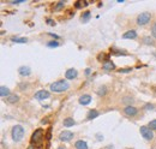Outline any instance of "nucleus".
Here are the masks:
<instances>
[{"label":"nucleus","instance_id":"nucleus-24","mask_svg":"<svg viewBox=\"0 0 156 149\" xmlns=\"http://www.w3.org/2000/svg\"><path fill=\"white\" fill-rule=\"evenodd\" d=\"M59 42L58 41H49V42H47V46L48 47H59Z\"/></svg>","mask_w":156,"mask_h":149},{"label":"nucleus","instance_id":"nucleus-18","mask_svg":"<svg viewBox=\"0 0 156 149\" xmlns=\"http://www.w3.org/2000/svg\"><path fill=\"white\" fill-rule=\"evenodd\" d=\"M102 69H103V70H106V71H111V70H114V69H115V65L112 63L111 60H108V61H106V63L103 64Z\"/></svg>","mask_w":156,"mask_h":149},{"label":"nucleus","instance_id":"nucleus-32","mask_svg":"<svg viewBox=\"0 0 156 149\" xmlns=\"http://www.w3.org/2000/svg\"><path fill=\"white\" fill-rule=\"evenodd\" d=\"M90 72H91V69H89V67H88V69L85 70V76H89Z\"/></svg>","mask_w":156,"mask_h":149},{"label":"nucleus","instance_id":"nucleus-20","mask_svg":"<svg viewBox=\"0 0 156 149\" xmlns=\"http://www.w3.org/2000/svg\"><path fill=\"white\" fill-rule=\"evenodd\" d=\"M12 42H16V43H27V39L25 37H12L11 39Z\"/></svg>","mask_w":156,"mask_h":149},{"label":"nucleus","instance_id":"nucleus-30","mask_svg":"<svg viewBox=\"0 0 156 149\" xmlns=\"http://www.w3.org/2000/svg\"><path fill=\"white\" fill-rule=\"evenodd\" d=\"M124 102H133V99L131 96H126V99H124Z\"/></svg>","mask_w":156,"mask_h":149},{"label":"nucleus","instance_id":"nucleus-38","mask_svg":"<svg viewBox=\"0 0 156 149\" xmlns=\"http://www.w3.org/2000/svg\"><path fill=\"white\" fill-rule=\"evenodd\" d=\"M58 149H65V148H64V147H59Z\"/></svg>","mask_w":156,"mask_h":149},{"label":"nucleus","instance_id":"nucleus-31","mask_svg":"<svg viewBox=\"0 0 156 149\" xmlns=\"http://www.w3.org/2000/svg\"><path fill=\"white\" fill-rule=\"evenodd\" d=\"M152 108H154V105H151V104L145 105V109H152Z\"/></svg>","mask_w":156,"mask_h":149},{"label":"nucleus","instance_id":"nucleus-15","mask_svg":"<svg viewBox=\"0 0 156 149\" xmlns=\"http://www.w3.org/2000/svg\"><path fill=\"white\" fill-rule=\"evenodd\" d=\"M62 124H64V126H66V128H71V126L76 125V121H74V119H73V118L67 117L66 119H64Z\"/></svg>","mask_w":156,"mask_h":149},{"label":"nucleus","instance_id":"nucleus-21","mask_svg":"<svg viewBox=\"0 0 156 149\" xmlns=\"http://www.w3.org/2000/svg\"><path fill=\"white\" fill-rule=\"evenodd\" d=\"M97 94H99L100 96H105V95L107 94V88H106L105 85H103V87H100V89L97 90Z\"/></svg>","mask_w":156,"mask_h":149},{"label":"nucleus","instance_id":"nucleus-6","mask_svg":"<svg viewBox=\"0 0 156 149\" xmlns=\"http://www.w3.org/2000/svg\"><path fill=\"white\" fill-rule=\"evenodd\" d=\"M59 138H60V141H64V142H69V141H71L72 138H73V132H71V131H62V132H60V135H59Z\"/></svg>","mask_w":156,"mask_h":149},{"label":"nucleus","instance_id":"nucleus-8","mask_svg":"<svg viewBox=\"0 0 156 149\" xmlns=\"http://www.w3.org/2000/svg\"><path fill=\"white\" fill-rule=\"evenodd\" d=\"M50 96V94H49V92H47V90H40V92H37L36 94H35V99H37V100H46V99H48Z\"/></svg>","mask_w":156,"mask_h":149},{"label":"nucleus","instance_id":"nucleus-1","mask_svg":"<svg viewBox=\"0 0 156 149\" xmlns=\"http://www.w3.org/2000/svg\"><path fill=\"white\" fill-rule=\"evenodd\" d=\"M45 140V132L42 129H37L33 132L31 135V138H30V142L33 145H36V147H41L42 145V142Z\"/></svg>","mask_w":156,"mask_h":149},{"label":"nucleus","instance_id":"nucleus-9","mask_svg":"<svg viewBox=\"0 0 156 149\" xmlns=\"http://www.w3.org/2000/svg\"><path fill=\"white\" fill-rule=\"evenodd\" d=\"M77 76H78V71L76 69H69L65 72V78H67V79H73Z\"/></svg>","mask_w":156,"mask_h":149},{"label":"nucleus","instance_id":"nucleus-17","mask_svg":"<svg viewBox=\"0 0 156 149\" xmlns=\"http://www.w3.org/2000/svg\"><path fill=\"white\" fill-rule=\"evenodd\" d=\"M6 101H7L9 104H16V102L19 101V96L16 95V94H12V95H10V96L6 99Z\"/></svg>","mask_w":156,"mask_h":149},{"label":"nucleus","instance_id":"nucleus-10","mask_svg":"<svg viewBox=\"0 0 156 149\" xmlns=\"http://www.w3.org/2000/svg\"><path fill=\"white\" fill-rule=\"evenodd\" d=\"M79 104L81 105H83V106H87V105H89L90 102H91V96L90 95H88V94H84V95H82L81 97H79Z\"/></svg>","mask_w":156,"mask_h":149},{"label":"nucleus","instance_id":"nucleus-13","mask_svg":"<svg viewBox=\"0 0 156 149\" xmlns=\"http://www.w3.org/2000/svg\"><path fill=\"white\" fill-rule=\"evenodd\" d=\"M74 148L76 149H88V143L83 140H78L76 143H74Z\"/></svg>","mask_w":156,"mask_h":149},{"label":"nucleus","instance_id":"nucleus-14","mask_svg":"<svg viewBox=\"0 0 156 149\" xmlns=\"http://www.w3.org/2000/svg\"><path fill=\"white\" fill-rule=\"evenodd\" d=\"M11 94H10V89L7 88V87H5V85H1L0 87V96L1 97H9Z\"/></svg>","mask_w":156,"mask_h":149},{"label":"nucleus","instance_id":"nucleus-28","mask_svg":"<svg viewBox=\"0 0 156 149\" xmlns=\"http://www.w3.org/2000/svg\"><path fill=\"white\" fill-rule=\"evenodd\" d=\"M151 34H152V36L156 39V22L152 24V27H151Z\"/></svg>","mask_w":156,"mask_h":149},{"label":"nucleus","instance_id":"nucleus-29","mask_svg":"<svg viewBox=\"0 0 156 149\" xmlns=\"http://www.w3.org/2000/svg\"><path fill=\"white\" fill-rule=\"evenodd\" d=\"M50 137H52V128H49L48 129V131H47V135H46V138L49 141L50 140Z\"/></svg>","mask_w":156,"mask_h":149},{"label":"nucleus","instance_id":"nucleus-16","mask_svg":"<svg viewBox=\"0 0 156 149\" xmlns=\"http://www.w3.org/2000/svg\"><path fill=\"white\" fill-rule=\"evenodd\" d=\"M99 114H100V113H99L96 109H91V111H89V113H88V116H87V119H88V120L95 119V118L99 117Z\"/></svg>","mask_w":156,"mask_h":149},{"label":"nucleus","instance_id":"nucleus-2","mask_svg":"<svg viewBox=\"0 0 156 149\" xmlns=\"http://www.w3.org/2000/svg\"><path fill=\"white\" fill-rule=\"evenodd\" d=\"M69 88H70V84L66 81H65V79H60V81H57V82L50 84V90L54 92V93L66 92Z\"/></svg>","mask_w":156,"mask_h":149},{"label":"nucleus","instance_id":"nucleus-22","mask_svg":"<svg viewBox=\"0 0 156 149\" xmlns=\"http://www.w3.org/2000/svg\"><path fill=\"white\" fill-rule=\"evenodd\" d=\"M90 18V11H85L84 13H82V21L83 22H88Z\"/></svg>","mask_w":156,"mask_h":149},{"label":"nucleus","instance_id":"nucleus-33","mask_svg":"<svg viewBox=\"0 0 156 149\" xmlns=\"http://www.w3.org/2000/svg\"><path fill=\"white\" fill-rule=\"evenodd\" d=\"M47 23L49 24V26H54V24H55V23H54L53 21H52V19H47Z\"/></svg>","mask_w":156,"mask_h":149},{"label":"nucleus","instance_id":"nucleus-23","mask_svg":"<svg viewBox=\"0 0 156 149\" xmlns=\"http://www.w3.org/2000/svg\"><path fill=\"white\" fill-rule=\"evenodd\" d=\"M143 42H144L145 45H154V41H152V39L151 37H149V36H147V37H144V39H143Z\"/></svg>","mask_w":156,"mask_h":149},{"label":"nucleus","instance_id":"nucleus-19","mask_svg":"<svg viewBox=\"0 0 156 149\" xmlns=\"http://www.w3.org/2000/svg\"><path fill=\"white\" fill-rule=\"evenodd\" d=\"M111 53L114 55H127V53L121 49H116V48H111Z\"/></svg>","mask_w":156,"mask_h":149},{"label":"nucleus","instance_id":"nucleus-11","mask_svg":"<svg viewBox=\"0 0 156 149\" xmlns=\"http://www.w3.org/2000/svg\"><path fill=\"white\" fill-rule=\"evenodd\" d=\"M123 37L126 40H132V39H136L137 37V33H136V30H127L126 33H124Z\"/></svg>","mask_w":156,"mask_h":149},{"label":"nucleus","instance_id":"nucleus-4","mask_svg":"<svg viewBox=\"0 0 156 149\" xmlns=\"http://www.w3.org/2000/svg\"><path fill=\"white\" fill-rule=\"evenodd\" d=\"M150 19H151L150 12H142V13L138 15V17H137V24L138 26H145V24L149 23Z\"/></svg>","mask_w":156,"mask_h":149},{"label":"nucleus","instance_id":"nucleus-35","mask_svg":"<svg viewBox=\"0 0 156 149\" xmlns=\"http://www.w3.org/2000/svg\"><path fill=\"white\" fill-rule=\"evenodd\" d=\"M74 6H76V7H77V9H79V7H81V6H82V5H81V3H79V1H77V3H76V5H74Z\"/></svg>","mask_w":156,"mask_h":149},{"label":"nucleus","instance_id":"nucleus-3","mask_svg":"<svg viewBox=\"0 0 156 149\" xmlns=\"http://www.w3.org/2000/svg\"><path fill=\"white\" fill-rule=\"evenodd\" d=\"M11 135H12V140H13L15 142L22 141V138L24 137V128L22 125H15L13 128H12Z\"/></svg>","mask_w":156,"mask_h":149},{"label":"nucleus","instance_id":"nucleus-27","mask_svg":"<svg viewBox=\"0 0 156 149\" xmlns=\"http://www.w3.org/2000/svg\"><path fill=\"white\" fill-rule=\"evenodd\" d=\"M64 5H65V3H64V1H59V3L55 5V7H54V9H55V11H59L60 9H62V7H64Z\"/></svg>","mask_w":156,"mask_h":149},{"label":"nucleus","instance_id":"nucleus-36","mask_svg":"<svg viewBox=\"0 0 156 149\" xmlns=\"http://www.w3.org/2000/svg\"><path fill=\"white\" fill-rule=\"evenodd\" d=\"M49 35H50V36H53V37H55V39H59V36L55 35V34H53V33H49Z\"/></svg>","mask_w":156,"mask_h":149},{"label":"nucleus","instance_id":"nucleus-34","mask_svg":"<svg viewBox=\"0 0 156 149\" xmlns=\"http://www.w3.org/2000/svg\"><path fill=\"white\" fill-rule=\"evenodd\" d=\"M24 1V0H15V1H12V3H13V4H19V3H23Z\"/></svg>","mask_w":156,"mask_h":149},{"label":"nucleus","instance_id":"nucleus-37","mask_svg":"<svg viewBox=\"0 0 156 149\" xmlns=\"http://www.w3.org/2000/svg\"><path fill=\"white\" fill-rule=\"evenodd\" d=\"M28 149H35V145H33V144H30V145L28 147Z\"/></svg>","mask_w":156,"mask_h":149},{"label":"nucleus","instance_id":"nucleus-25","mask_svg":"<svg viewBox=\"0 0 156 149\" xmlns=\"http://www.w3.org/2000/svg\"><path fill=\"white\" fill-rule=\"evenodd\" d=\"M151 130H156V119H154V120H151L150 123H149V125H148Z\"/></svg>","mask_w":156,"mask_h":149},{"label":"nucleus","instance_id":"nucleus-26","mask_svg":"<svg viewBox=\"0 0 156 149\" xmlns=\"http://www.w3.org/2000/svg\"><path fill=\"white\" fill-rule=\"evenodd\" d=\"M120 73H127V72H131L132 71V67H125V69H120L118 70Z\"/></svg>","mask_w":156,"mask_h":149},{"label":"nucleus","instance_id":"nucleus-7","mask_svg":"<svg viewBox=\"0 0 156 149\" xmlns=\"http://www.w3.org/2000/svg\"><path fill=\"white\" fill-rule=\"evenodd\" d=\"M124 112H125V114H126V116H128V117H133V116H136V114L138 113V109H137L136 107L131 106V105H127V106L124 108Z\"/></svg>","mask_w":156,"mask_h":149},{"label":"nucleus","instance_id":"nucleus-5","mask_svg":"<svg viewBox=\"0 0 156 149\" xmlns=\"http://www.w3.org/2000/svg\"><path fill=\"white\" fill-rule=\"evenodd\" d=\"M140 135L144 137L145 140H152L154 138V133H152V130L149 128V126H140Z\"/></svg>","mask_w":156,"mask_h":149},{"label":"nucleus","instance_id":"nucleus-12","mask_svg":"<svg viewBox=\"0 0 156 149\" xmlns=\"http://www.w3.org/2000/svg\"><path fill=\"white\" fill-rule=\"evenodd\" d=\"M18 72H19L21 76L25 77V76H29V74L31 73V70H30V67H28V66H21V67L18 69Z\"/></svg>","mask_w":156,"mask_h":149}]
</instances>
